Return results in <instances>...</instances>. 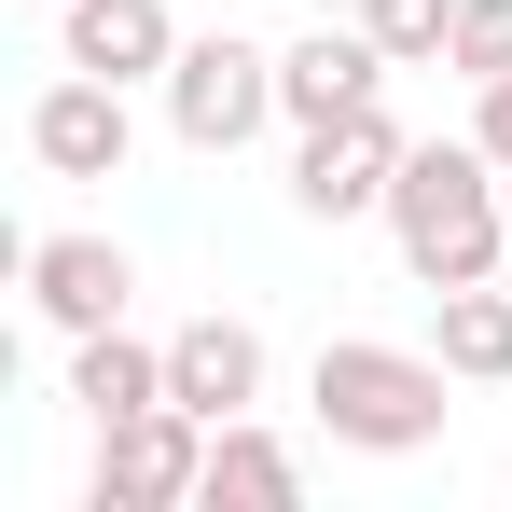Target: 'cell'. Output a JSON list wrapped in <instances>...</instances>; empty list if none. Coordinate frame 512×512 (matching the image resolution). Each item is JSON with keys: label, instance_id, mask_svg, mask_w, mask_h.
I'll list each match as a JSON object with an SVG mask.
<instances>
[{"label": "cell", "instance_id": "cell-2", "mask_svg": "<svg viewBox=\"0 0 512 512\" xmlns=\"http://www.w3.org/2000/svg\"><path fill=\"white\" fill-rule=\"evenodd\" d=\"M443 374H457V360H416V346L333 333V346H319V416H333V443L402 457V443H429V429H443Z\"/></svg>", "mask_w": 512, "mask_h": 512}, {"label": "cell", "instance_id": "cell-14", "mask_svg": "<svg viewBox=\"0 0 512 512\" xmlns=\"http://www.w3.org/2000/svg\"><path fill=\"white\" fill-rule=\"evenodd\" d=\"M360 28H374L388 56H443V42H457V0H360Z\"/></svg>", "mask_w": 512, "mask_h": 512}, {"label": "cell", "instance_id": "cell-16", "mask_svg": "<svg viewBox=\"0 0 512 512\" xmlns=\"http://www.w3.org/2000/svg\"><path fill=\"white\" fill-rule=\"evenodd\" d=\"M471 139H485V153L512 167V70H485V97H471Z\"/></svg>", "mask_w": 512, "mask_h": 512}, {"label": "cell", "instance_id": "cell-12", "mask_svg": "<svg viewBox=\"0 0 512 512\" xmlns=\"http://www.w3.org/2000/svg\"><path fill=\"white\" fill-rule=\"evenodd\" d=\"M194 499H222V512H291V443H263V429H208V485Z\"/></svg>", "mask_w": 512, "mask_h": 512}, {"label": "cell", "instance_id": "cell-4", "mask_svg": "<svg viewBox=\"0 0 512 512\" xmlns=\"http://www.w3.org/2000/svg\"><path fill=\"white\" fill-rule=\"evenodd\" d=\"M402 125H388V97H360L333 125H305V153H291V208L305 222H346V208H388V180H402Z\"/></svg>", "mask_w": 512, "mask_h": 512}, {"label": "cell", "instance_id": "cell-5", "mask_svg": "<svg viewBox=\"0 0 512 512\" xmlns=\"http://www.w3.org/2000/svg\"><path fill=\"white\" fill-rule=\"evenodd\" d=\"M167 111H180L194 153H236L263 111H277V56L236 42V28H208V42H180V56H167Z\"/></svg>", "mask_w": 512, "mask_h": 512}, {"label": "cell", "instance_id": "cell-9", "mask_svg": "<svg viewBox=\"0 0 512 512\" xmlns=\"http://www.w3.org/2000/svg\"><path fill=\"white\" fill-rule=\"evenodd\" d=\"M28 291H42V319L111 333V319H125V291H139V263L111 250V236H42V250H28Z\"/></svg>", "mask_w": 512, "mask_h": 512}, {"label": "cell", "instance_id": "cell-13", "mask_svg": "<svg viewBox=\"0 0 512 512\" xmlns=\"http://www.w3.org/2000/svg\"><path fill=\"white\" fill-rule=\"evenodd\" d=\"M443 360L457 374H512V291L499 277H457L443 291Z\"/></svg>", "mask_w": 512, "mask_h": 512}, {"label": "cell", "instance_id": "cell-7", "mask_svg": "<svg viewBox=\"0 0 512 512\" xmlns=\"http://www.w3.org/2000/svg\"><path fill=\"white\" fill-rule=\"evenodd\" d=\"M167 402H194L208 429L236 416V402H263V333L250 319H180L167 333Z\"/></svg>", "mask_w": 512, "mask_h": 512}, {"label": "cell", "instance_id": "cell-3", "mask_svg": "<svg viewBox=\"0 0 512 512\" xmlns=\"http://www.w3.org/2000/svg\"><path fill=\"white\" fill-rule=\"evenodd\" d=\"M194 485H208V416L194 402L97 416V512H180Z\"/></svg>", "mask_w": 512, "mask_h": 512}, {"label": "cell", "instance_id": "cell-10", "mask_svg": "<svg viewBox=\"0 0 512 512\" xmlns=\"http://www.w3.org/2000/svg\"><path fill=\"white\" fill-rule=\"evenodd\" d=\"M180 28L167 0H70V70H111V84H139V70H167Z\"/></svg>", "mask_w": 512, "mask_h": 512}, {"label": "cell", "instance_id": "cell-11", "mask_svg": "<svg viewBox=\"0 0 512 512\" xmlns=\"http://www.w3.org/2000/svg\"><path fill=\"white\" fill-rule=\"evenodd\" d=\"M70 402H84V416H139V402H167V346H139L125 319H111V333H84Z\"/></svg>", "mask_w": 512, "mask_h": 512}, {"label": "cell", "instance_id": "cell-15", "mask_svg": "<svg viewBox=\"0 0 512 512\" xmlns=\"http://www.w3.org/2000/svg\"><path fill=\"white\" fill-rule=\"evenodd\" d=\"M443 56H457L471 84H485V70H512V0H457V42H443Z\"/></svg>", "mask_w": 512, "mask_h": 512}, {"label": "cell", "instance_id": "cell-6", "mask_svg": "<svg viewBox=\"0 0 512 512\" xmlns=\"http://www.w3.org/2000/svg\"><path fill=\"white\" fill-rule=\"evenodd\" d=\"M28 153L56 180H111L125 167V84H111V70H70V84L28 111Z\"/></svg>", "mask_w": 512, "mask_h": 512}, {"label": "cell", "instance_id": "cell-1", "mask_svg": "<svg viewBox=\"0 0 512 512\" xmlns=\"http://www.w3.org/2000/svg\"><path fill=\"white\" fill-rule=\"evenodd\" d=\"M388 222H402V263H416L429 291L499 277V250H512V167L485 153V139H416L402 180H388Z\"/></svg>", "mask_w": 512, "mask_h": 512}, {"label": "cell", "instance_id": "cell-8", "mask_svg": "<svg viewBox=\"0 0 512 512\" xmlns=\"http://www.w3.org/2000/svg\"><path fill=\"white\" fill-rule=\"evenodd\" d=\"M374 70H388V42H374V28H305V42L277 56V111H291V125H333V111L374 97Z\"/></svg>", "mask_w": 512, "mask_h": 512}]
</instances>
